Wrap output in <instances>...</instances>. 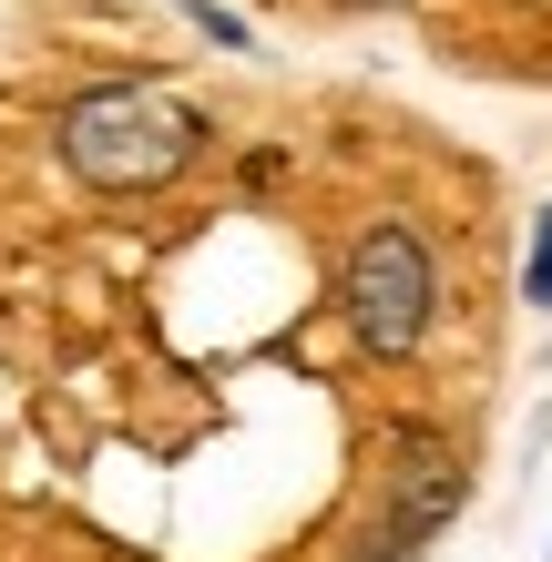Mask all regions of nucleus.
I'll list each match as a JSON object with an SVG mask.
<instances>
[{
  "label": "nucleus",
  "mask_w": 552,
  "mask_h": 562,
  "mask_svg": "<svg viewBox=\"0 0 552 562\" xmlns=\"http://www.w3.org/2000/svg\"><path fill=\"white\" fill-rule=\"evenodd\" d=\"M174 11H184L194 31H205V42H215V52H246V42H256V31H246L236 11H215V0H174Z\"/></svg>",
  "instance_id": "4"
},
{
  "label": "nucleus",
  "mask_w": 552,
  "mask_h": 562,
  "mask_svg": "<svg viewBox=\"0 0 552 562\" xmlns=\"http://www.w3.org/2000/svg\"><path fill=\"white\" fill-rule=\"evenodd\" d=\"M338 317H348V338H359L369 358H409L419 338H430V317H440V256L419 225L399 215H379L348 236L338 256Z\"/></svg>",
  "instance_id": "2"
},
{
  "label": "nucleus",
  "mask_w": 552,
  "mask_h": 562,
  "mask_svg": "<svg viewBox=\"0 0 552 562\" xmlns=\"http://www.w3.org/2000/svg\"><path fill=\"white\" fill-rule=\"evenodd\" d=\"M348 562H419V542H399V532H379V521H369V542L348 552Z\"/></svg>",
  "instance_id": "6"
},
{
  "label": "nucleus",
  "mask_w": 552,
  "mask_h": 562,
  "mask_svg": "<svg viewBox=\"0 0 552 562\" xmlns=\"http://www.w3.org/2000/svg\"><path fill=\"white\" fill-rule=\"evenodd\" d=\"M522 296L552 317V215H542V236H532V267H522Z\"/></svg>",
  "instance_id": "5"
},
{
  "label": "nucleus",
  "mask_w": 552,
  "mask_h": 562,
  "mask_svg": "<svg viewBox=\"0 0 552 562\" xmlns=\"http://www.w3.org/2000/svg\"><path fill=\"white\" fill-rule=\"evenodd\" d=\"M52 144H61V164H72L92 194H154V184H174L184 164L205 154V113L174 103L165 82H92V92L61 103Z\"/></svg>",
  "instance_id": "1"
},
{
  "label": "nucleus",
  "mask_w": 552,
  "mask_h": 562,
  "mask_svg": "<svg viewBox=\"0 0 552 562\" xmlns=\"http://www.w3.org/2000/svg\"><path fill=\"white\" fill-rule=\"evenodd\" d=\"M461 502H471V460L450 450L440 429H399L388 460H379V532H399V542L430 552V532H450Z\"/></svg>",
  "instance_id": "3"
}]
</instances>
